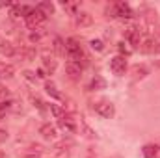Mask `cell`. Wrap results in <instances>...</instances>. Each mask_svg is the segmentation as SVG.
<instances>
[{"mask_svg": "<svg viewBox=\"0 0 160 158\" xmlns=\"http://www.w3.org/2000/svg\"><path fill=\"white\" fill-rule=\"evenodd\" d=\"M65 56L69 58V62H78L84 58V50H82V47L78 45V41L73 39V37H69V39H65Z\"/></svg>", "mask_w": 160, "mask_h": 158, "instance_id": "obj_1", "label": "cell"}, {"mask_svg": "<svg viewBox=\"0 0 160 158\" xmlns=\"http://www.w3.org/2000/svg\"><path fill=\"white\" fill-rule=\"evenodd\" d=\"M108 13H112V17H121V19H132L134 17L132 7L125 2H116L112 7H108Z\"/></svg>", "mask_w": 160, "mask_h": 158, "instance_id": "obj_2", "label": "cell"}, {"mask_svg": "<svg viewBox=\"0 0 160 158\" xmlns=\"http://www.w3.org/2000/svg\"><path fill=\"white\" fill-rule=\"evenodd\" d=\"M47 21V15L41 11V9H38V7H34L30 13H28V17L24 19V22H26V26L28 28H32V30H36V28H39L41 24Z\"/></svg>", "mask_w": 160, "mask_h": 158, "instance_id": "obj_3", "label": "cell"}, {"mask_svg": "<svg viewBox=\"0 0 160 158\" xmlns=\"http://www.w3.org/2000/svg\"><path fill=\"white\" fill-rule=\"evenodd\" d=\"M93 110L104 119L114 117V114H116V108H114V104H112L110 101H99V102H95Z\"/></svg>", "mask_w": 160, "mask_h": 158, "instance_id": "obj_4", "label": "cell"}, {"mask_svg": "<svg viewBox=\"0 0 160 158\" xmlns=\"http://www.w3.org/2000/svg\"><path fill=\"white\" fill-rule=\"evenodd\" d=\"M143 37H145V36L142 34V30H140L138 26H128L127 32H125V41H127L128 45H132V47H140V43H142Z\"/></svg>", "mask_w": 160, "mask_h": 158, "instance_id": "obj_5", "label": "cell"}, {"mask_svg": "<svg viewBox=\"0 0 160 158\" xmlns=\"http://www.w3.org/2000/svg\"><path fill=\"white\" fill-rule=\"evenodd\" d=\"M142 52H147V54H160V41L158 39H153V37H143L140 47H138Z\"/></svg>", "mask_w": 160, "mask_h": 158, "instance_id": "obj_6", "label": "cell"}, {"mask_svg": "<svg viewBox=\"0 0 160 158\" xmlns=\"http://www.w3.org/2000/svg\"><path fill=\"white\" fill-rule=\"evenodd\" d=\"M110 69H112V73L114 75H125V71H127V60L123 58V56H114L112 60H110Z\"/></svg>", "mask_w": 160, "mask_h": 158, "instance_id": "obj_7", "label": "cell"}, {"mask_svg": "<svg viewBox=\"0 0 160 158\" xmlns=\"http://www.w3.org/2000/svg\"><path fill=\"white\" fill-rule=\"evenodd\" d=\"M73 21L78 28H86V26H91L93 24V17L88 13V11H77L73 15Z\"/></svg>", "mask_w": 160, "mask_h": 158, "instance_id": "obj_8", "label": "cell"}, {"mask_svg": "<svg viewBox=\"0 0 160 158\" xmlns=\"http://www.w3.org/2000/svg\"><path fill=\"white\" fill-rule=\"evenodd\" d=\"M58 126H60L65 134H75V132H77V123H75V119H71L69 116L58 119Z\"/></svg>", "mask_w": 160, "mask_h": 158, "instance_id": "obj_9", "label": "cell"}, {"mask_svg": "<svg viewBox=\"0 0 160 158\" xmlns=\"http://www.w3.org/2000/svg\"><path fill=\"white\" fill-rule=\"evenodd\" d=\"M34 7H30V6H19V4H13V7H11V11H9V15L13 17V19H26L28 17V13L32 11Z\"/></svg>", "mask_w": 160, "mask_h": 158, "instance_id": "obj_10", "label": "cell"}, {"mask_svg": "<svg viewBox=\"0 0 160 158\" xmlns=\"http://www.w3.org/2000/svg\"><path fill=\"white\" fill-rule=\"evenodd\" d=\"M39 134L45 138V140H56L58 132H56V126L50 125V123H43L39 126Z\"/></svg>", "mask_w": 160, "mask_h": 158, "instance_id": "obj_11", "label": "cell"}, {"mask_svg": "<svg viewBox=\"0 0 160 158\" xmlns=\"http://www.w3.org/2000/svg\"><path fill=\"white\" fill-rule=\"evenodd\" d=\"M65 73L71 77V78H80L82 75V65L78 62H67L65 63Z\"/></svg>", "mask_w": 160, "mask_h": 158, "instance_id": "obj_12", "label": "cell"}, {"mask_svg": "<svg viewBox=\"0 0 160 158\" xmlns=\"http://www.w3.org/2000/svg\"><path fill=\"white\" fill-rule=\"evenodd\" d=\"M43 67H45V71L48 73V75H52L54 71H56V67H58V62L54 60V56H50V54H43Z\"/></svg>", "mask_w": 160, "mask_h": 158, "instance_id": "obj_13", "label": "cell"}, {"mask_svg": "<svg viewBox=\"0 0 160 158\" xmlns=\"http://www.w3.org/2000/svg\"><path fill=\"white\" fill-rule=\"evenodd\" d=\"M0 54L11 58V56L17 54V48L13 47V43H9V41H6V39H0Z\"/></svg>", "mask_w": 160, "mask_h": 158, "instance_id": "obj_14", "label": "cell"}, {"mask_svg": "<svg viewBox=\"0 0 160 158\" xmlns=\"http://www.w3.org/2000/svg\"><path fill=\"white\" fill-rule=\"evenodd\" d=\"M50 48H52V52L56 56H65V41L62 39V37H54Z\"/></svg>", "mask_w": 160, "mask_h": 158, "instance_id": "obj_15", "label": "cell"}, {"mask_svg": "<svg viewBox=\"0 0 160 158\" xmlns=\"http://www.w3.org/2000/svg\"><path fill=\"white\" fill-rule=\"evenodd\" d=\"M41 156H43V147L41 145H30L22 153V158H41Z\"/></svg>", "mask_w": 160, "mask_h": 158, "instance_id": "obj_16", "label": "cell"}, {"mask_svg": "<svg viewBox=\"0 0 160 158\" xmlns=\"http://www.w3.org/2000/svg\"><path fill=\"white\" fill-rule=\"evenodd\" d=\"M19 56H21V60H24V62H32V60L36 58V48H34V47L24 45V47H21Z\"/></svg>", "mask_w": 160, "mask_h": 158, "instance_id": "obj_17", "label": "cell"}, {"mask_svg": "<svg viewBox=\"0 0 160 158\" xmlns=\"http://www.w3.org/2000/svg\"><path fill=\"white\" fill-rule=\"evenodd\" d=\"M13 75H15V67L11 63L0 62V77L2 78H13Z\"/></svg>", "mask_w": 160, "mask_h": 158, "instance_id": "obj_18", "label": "cell"}, {"mask_svg": "<svg viewBox=\"0 0 160 158\" xmlns=\"http://www.w3.org/2000/svg\"><path fill=\"white\" fill-rule=\"evenodd\" d=\"M48 110H50V114H52L56 119L65 117V108L60 106V104H48Z\"/></svg>", "mask_w": 160, "mask_h": 158, "instance_id": "obj_19", "label": "cell"}, {"mask_svg": "<svg viewBox=\"0 0 160 158\" xmlns=\"http://www.w3.org/2000/svg\"><path fill=\"white\" fill-rule=\"evenodd\" d=\"M45 91H47V93H48L52 99H63V95L58 91V87H56L52 82H47V86H45Z\"/></svg>", "mask_w": 160, "mask_h": 158, "instance_id": "obj_20", "label": "cell"}, {"mask_svg": "<svg viewBox=\"0 0 160 158\" xmlns=\"http://www.w3.org/2000/svg\"><path fill=\"white\" fill-rule=\"evenodd\" d=\"M47 36V32L43 30V28H36L34 32H30V36H28V39L32 41V43H39L43 37Z\"/></svg>", "mask_w": 160, "mask_h": 158, "instance_id": "obj_21", "label": "cell"}, {"mask_svg": "<svg viewBox=\"0 0 160 158\" xmlns=\"http://www.w3.org/2000/svg\"><path fill=\"white\" fill-rule=\"evenodd\" d=\"M118 50L121 52L119 56H123V58L132 54V47H128V43H127V41H119V43H118Z\"/></svg>", "mask_w": 160, "mask_h": 158, "instance_id": "obj_22", "label": "cell"}, {"mask_svg": "<svg viewBox=\"0 0 160 158\" xmlns=\"http://www.w3.org/2000/svg\"><path fill=\"white\" fill-rule=\"evenodd\" d=\"M13 104H15V102H11V101H2V102H0V119L6 117V114L13 108Z\"/></svg>", "mask_w": 160, "mask_h": 158, "instance_id": "obj_23", "label": "cell"}, {"mask_svg": "<svg viewBox=\"0 0 160 158\" xmlns=\"http://www.w3.org/2000/svg\"><path fill=\"white\" fill-rule=\"evenodd\" d=\"M36 7H38V9H41L45 15H52V13H54V6H52L50 2H41V4H38Z\"/></svg>", "mask_w": 160, "mask_h": 158, "instance_id": "obj_24", "label": "cell"}, {"mask_svg": "<svg viewBox=\"0 0 160 158\" xmlns=\"http://www.w3.org/2000/svg\"><path fill=\"white\" fill-rule=\"evenodd\" d=\"M106 87V80L101 78V77H95L91 80V89H104Z\"/></svg>", "mask_w": 160, "mask_h": 158, "instance_id": "obj_25", "label": "cell"}, {"mask_svg": "<svg viewBox=\"0 0 160 158\" xmlns=\"http://www.w3.org/2000/svg\"><path fill=\"white\" fill-rule=\"evenodd\" d=\"M157 145H145L143 147V156L145 158H157Z\"/></svg>", "mask_w": 160, "mask_h": 158, "instance_id": "obj_26", "label": "cell"}, {"mask_svg": "<svg viewBox=\"0 0 160 158\" xmlns=\"http://www.w3.org/2000/svg\"><path fill=\"white\" fill-rule=\"evenodd\" d=\"M132 73H134V78H143V77L147 75V67L136 65V67H132Z\"/></svg>", "mask_w": 160, "mask_h": 158, "instance_id": "obj_27", "label": "cell"}, {"mask_svg": "<svg viewBox=\"0 0 160 158\" xmlns=\"http://www.w3.org/2000/svg\"><path fill=\"white\" fill-rule=\"evenodd\" d=\"M89 45H91V48H93V50H99V52H102V50H104V45H102V41H101V39H93Z\"/></svg>", "mask_w": 160, "mask_h": 158, "instance_id": "obj_28", "label": "cell"}, {"mask_svg": "<svg viewBox=\"0 0 160 158\" xmlns=\"http://www.w3.org/2000/svg\"><path fill=\"white\" fill-rule=\"evenodd\" d=\"M22 75H24V78H28L30 82H36V80H38V77H36V73H32V71H24Z\"/></svg>", "mask_w": 160, "mask_h": 158, "instance_id": "obj_29", "label": "cell"}, {"mask_svg": "<svg viewBox=\"0 0 160 158\" xmlns=\"http://www.w3.org/2000/svg\"><path fill=\"white\" fill-rule=\"evenodd\" d=\"M8 95H9L8 89H6L4 86H0V102H2V101H8Z\"/></svg>", "mask_w": 160, "mask_h": 158, "instance_id": "obj_30", "label": "cell"}, {"mask_svg": "<svg viewBox=\"0 0 160 158\" xmlns=\"http://www.w3.org/2000/svg\"><path fill=\"white\" fill-rule=\"evenodd\" d=\"M6 140H8V132H6V130H0V145H2Z\"/></svg>", "mask_w": 160, "mask_h": 158, "instance_id": "obj_31", "label": "cell"}, {"mask_svg": "<svg viewBox=\"0 0 160 158\" xmlns=\"http://www.w3.org/2000/svg\"><path fill=\"white\" fill-rule=\"evenodd\" d=\"M32 101H34V106H38L39 110H43V102H41L39 99H32Z\"/></svg>", "mask_w": 160, "mask_h": 158, "instance_id": "obj_32", "label": "cell"}, {"mask_svg": "<svg viewBox=\"0 0 160 158\" xmlns=\"http://www.w3.org/2000/svg\"><path fill=\"white\" fill-rule=\"evenodd\" d=\"M157 34H158V36H160V26H158V30H157Z\"/></svg>", "mask_w": 160, "mask_h": 158, "instance_id": "obj_33", "label": "cell"}]
</instances>
